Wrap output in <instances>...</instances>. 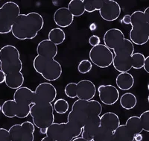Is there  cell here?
<instances>
[{
    "label": "cell",
    "mask_w": 149,
    "mask_h": 141,
    "mask_svg": "<svg viewBox=\"0 0 149 141\" xmlns=\"http://www.w3.org/2000/svg\"><path fill=\"white\" fill-rule=\"evenodd\" d=\"M0 68L5 73V83L8 87L17 90L22 87L25 80L22 73V62L16 46L6 45L0 49Z\"/></svg>",
    "instance_id": "obj_1"
},
{
    "label": "cell",
    "mask_w": 149,
    "mask_h": 141,
    "mask_svg": "<svg viewBox=\"0 0 149 141\" xmlns=\"http://www.w3.org/2000/svg\"><path fill=\"white\" fill-rule=\"evenodd\" d=\"M44 26L43 17L37 12L20 14L12 26L11 33L19 40H32Z\"/></svg>",
    "instance_id": "obj_2"
},
{
    "label": "cell",
    "mask_w": 149,
    "mask_h": 141,
    "mask_svg": "<svg viewBox=\"0 0 149 141\" xmlns=\"http://www.w3.org/2000/svg\"><path fill=\"white\" fill-rule=\"evenodd\" d=\"M130 40L134 45L142 46L149 40V7L144 11L136 10L130 15Z\"/></svg>",
    "instance_id": "obj_3"
},
{
    "label": "cell",
    "mask_w": 149,
    "mask_h": 141,
    "mask_svg": "<svg viewBox=\"0 0 149 141\" xmlns=\"http://www.w3.org/2000/svg\"><path fill=\"white\" fill-rule=\"evenodd\" d=\"M33 66L35 71L48 82L58 80L63 73L62 66L58 61L40 55L34 58Z\"/></svg>",
    "instance_id": "obj_4"
},
{
    "label": "cell",
    "mask_w": 149,
    "mask_h": 141,
    "mask_svg": "<svg viewBox=\"0 0 149 141\" xmlns=\"http://www.w3.org/2000/svg\"><path fill=\"white\" fill-rule=\"evenodd\" d=\"M30 115L33 124L40 130H46L54 122L53 105L52 103H34L31 105Z\"/></svg>",
    "instance_id": "obj_5"
},
{
    "label": "cell",
    "mask_w": 149,
    "mask_h": 141,
    "mask_svg": "<svg viewBox=\"0 0 149 141\" xmlns=\"http://www.w3.org/2000/svg\"><path fill=\"white\" fill-rule=\"evenodd\" d=\"M113 64L114 68L119 73H126L132 69L131 56L134 53V45L129 39L125 38L124 44L113 50Z\"/></svg>",
    "instance_id": "obj_6"
},
{
    "label": "cell",
    "mask_w": 149,
    "mask_h": 141,
    "mask_svg": "<svg viewBox=\"0 0 149 141\" xmlns=\"http://www.w3.org/2000/svg\"><path fill=\"white\" fill-rule=\"evenodd\" d=\"M20 8L14 2H7L0 8V34H7L11 32L12 26L18 16Z\"/></svg>",
    "instance_id": "obj_7"
},
{
    "label": "cell",
    "mask_w": 149,
    "mask_h": 141,
    "mask_svg": "<svg viewBox=\"0 0 149 141\" xmlns=\"http://www.w3.org/2000/svg\"><path fill=\"white\" fill-rule=\"evenodd\" d=\"M113 52L101 43L92 47L89 52L90 62L102 69L107 68L113 64Z\"/></svg>",
    "instance_id": "obj_8"
},
{
    "label": "cell",
    "mask_w": 149,
    "mask_h": 141,
    "mask_svg": "<svg viewBox=\"0 0 149 141\" xmlns=\"http://www.w3.org/2000/svg\"><path fill=\"white\" fill-rule=\"evenodd\" d=\"M11 141H34L35 126L26 121L21 124L12 126L8 130Z\"/></svg>",
    "instance_id": "obj_9"
},
{
    "label": "cell",
    "mask_w": 149,
    "mask_h": 141,
    "mask_svg": "<svg viewBox=\"0 0 149 141\" xmlns=\"http://www.w3.org/2000/svg\"><path fill=\"white\" fill-rule=\"evenodd\" d=\"M31 106L17 103L14 99L6 100L2 105V112L8 118L17 117L24 119L30 115Z\"/></svg>",
    "instance_id": "obj_10"
},
{
    "label": "cell",
    "mask_w": 149,
    "mask_h": 141,
    "mask_svg": "<svg viewBox=\"0 0 149 141\" xmlns=\"http://www.w3.org/2000/svg\"><path fill=\"white\" fill-rule=\"evenodd\" d=\"M34 93V103H52L57 98V90L49 82H42L37 85Z\"/></svg>",
    "instance_id": "obj_11"
},
{
    "label": "cell",
    "mask_w": 149,
    "mask_h": 141,
    "mask_svg": "<svg viewBox=\"0 0 149 141\" xmlns=\"http://www.w3.org/2000/svg\"><path fill=\"white\" fill-rule=\"evenodd\" d=\"M72 111L81 113L87 117L91 116H100L102 112V105L95 99L89 101L77 99L72 104Z\"/></svg>",
    "instance_id": "obj_12"
},
{
    "label": "cell",
    "mask_w": 149,
    "mask_h": 141,
    "mask_svg": "<svg viewBox=\"0 0 149 141\" xmlns=\"http://www.w3.org/2000/svg\"><path fill=\"white\" fill-rule=\"evenodd\" d=\"M46 134L54 141H72L74 139L66 122H54L46 129Z\"/></svg>",
    "instance_id": "obj_13"
},
{
    "label": "cell",
    "mask_w": 149,
    "mask_h": 141,
    "mask_svg": "<svg viewBox=\"0 0 149 141\" xmlns=\"http://www.w3.org/2000/svg\"><path fill=\"white\" fill-rule=\"evenodd\" d=\"M87 118L86 116L77 111H71L69 113L66 125L73 138H78L81 134L83 127Z\"/></svg>",
    "instance_id": "obj_14"
},
{
    "label": "cell",
    "mask_w": 149,
    "mask_h": 141,
    "mask_svg": "<svg viewBox=\"0 0 149 141\" xmlns=\"http://www.w3.org/2000/svg\"><path fill=\"white\" fill-rule=\"evenodd\" d=\"M103 39L104 43V45L107 46L111 51H113L114 50H116L124 44L125 37L120 29L113 28L105 32Z\"/></svg>",
    "instance_id": "obj_15"
},
{
    "label": "cell",
    "mask_w": 149,
    "mask_h": 141,
    "mask_svg": "<svg viewBox=\"0 0 149 141\" xmlns=\"http://www.w3.org/2000/svg\"><path fill=\"white\" fill-rule=\"evenodd\" d=\"M99 14L102 19L107 22L116 20L121 14L120 5L113 0H104Z\"/></svg>",
    "instance_id": "obj_16"
},
{
    "label": "cell",
    "mask_w": 149,
    "mask_h": 141,
    "mask_svg": "<svg viewBox=\"0 0 149 141\" xmlns=\"http://www.w3.org/2000/svg\"><path fill=\"white\" fill-rule=\"evenodd\" d=\"M98 97L105 105H113L119 99V91L112 84H102L98 88Z\"/></svg>",
    "instance_id": "obj_17"
},
{
    "label": "cell",
    "mask_w": 149,
    "mask_h": 141,
    "mask_svg": "<svg viewBox=\"0 0 149 141\" xmlns=\"http://www.w3.org/2000/svg\"><path fill=\"white\" fill-rule=\"evenodd\" d=\"M96 94L95 84L88 79H83L77 83V98L81 100L93 99Z\"/></svg>",
    "instance_id": "obj_18"
},
{
    "label": "cell",
    "mask_w": 149,
    "mask_h": 141,
    "mask_svg": "<svg viewBox=\"0 0 149 141\" xmlns=\"http://www.w3.org/2000/svg\"><path fill=\"white\" fill-rule=\"evenodd\" d=\"M100 127V116H91L86 119L81 137L87 141H93V136Z\"/></svg>",
    "instance_id": "obj_19"
},
{
    "label": "cell",
    "mask_w": 149,
    "mask_h": 141,
    "mask_svg": "<svg viewBox=\"0 0 149 141\" xmlns=\"http://www.w3.org/2000/svg\"><path fill=\"white\" fill-rule=\"evenodd\" d=\"M53 19L57 26L61 29V28H67L71 26L74 21V17L72 15L67 8L62 7L55 10L53 16Z\"/></svg>",
    "instance_id": "obj_20"
},
{
    "label": "cell",
    "mask_w": 149,
    "mask_h": 141,
    "mask_svg": "<svg viewBox=\"0 0 149 141\" xmlns=\"http://www.w3.org/2000/svg\"><path fill=\"white\" fill-rule=\"evenodd\" d=\"M58 52V46L49 40H42L37 46V55L54 59Z\"/></svg>",
    "instance_id": "obj_21"
},
{
    "label": "cell",
    "mask_w": 149,
    "mask_h": 141,
    "mask_svg": "<svg viewBox=\"0 0 149 141\" xmlns=\"http://www.w3.org/2000/svg\"><path fill=\"white\" fill-rule=\"evenodd\" d=\"M34 93L27 87H21L17 89L14 94V100L23 105L31 106L34 104Z\"/></svg>",
    "instance_id": "obj_22"
},
{
    "label": "cell",
    "mask_w": 149,
    "mask_h": 141,
    "mask_svg": "<svg viewBox=\"0 0 149 141\" xmlns=\"http://www.w3.org/2000/svg\"><path fill=\"white\" fill-rule=\"evenodd\" d=\"M120 119L119 116L113 112H107L100 117V126L112 132L116 130L120 126Z\"/></svg>",
    "instance_id": "obj_23"
},
{
    "label": "cell",
    "mask_w": 149,
    "mask_h": 141,
    "mask_svg": "<svg viewBox=\"0 0 149 141\" xmlns=\"http://www.w3.org/2000/svg\"><path fill=\"white\" fill-rule=\"evenodd\" d=\"M135 134L125 125H120L113 134L111 141H134Z\"/></svg>",
    "instance_id": "obj_24"
},
{
    "label": "cell",
    "mask_w": 149,
    "mask_h": 141,
    "mask_svg": "<svg viewBox=\"0 0 149 141\" xmlns=\"http://www.w3.org/2000/svg\"><path fill=\"white\" fill-rule=\"evenodd\" d=\"M117 87L122 90H128L134 85V78L128 72L120 73L116 78Z\"/></svg>",
    "instance_id": "obj_25"
},
{
    "label": "cell",
    "mask_w": 149,
    "mask_h": 141,
    "mask_svg": "<svg viewBox=\"0 0 149 141\" xmlns=\"http://www.w3.org/2000/svg\"><path fill=\"white\" fill-rule=\"evenodd\" d=\"M120 105L125 110H131L134 108L137 104L136 96L132 93H125L122 94L119 99Z\"/></svg>",
    "instance_id": "obj_26"
},
{
    "label": "cell",
    "mask_w": 149,
    "mask_h": 141,
    "mask_svg": "<svg viewBox=\"0 0 149 141\" xmlns=\"http://www.w3.org/2000/svg\"><path fill=\"white\" fill-rule=\"evenodd\" d=\"M48 38L49 40L58 46V45L62 44L66 40V34L62 29L60 28H54L48 34Z\"/></svg>",
    "instance_id": "obj_27"
},
{
    "label": "cell",
    "mask_w": 149,
    "mask_h": 141,
    "mask_svg": "<svg viewBox=\"0 0 149 141\" xmlns=\"http://www.w3.org/2000/svg\"><path fill=\"white\" fill-rule=\"evenodd\" d=\"M67 8L73 17H81L85 12L84 0H71L68 4Z\"/></svg>",
    "instance_id": "obj_28"
},
{
    "label": "cell",
    "mask_w": 149,
    "mask_h": 141,
    "mask_svg": "<svg viewBox=\"0 0 149 141\" xmlns=\"http://www.w3.org/2000/svg\"><path fill=\"white\" fill-rule=\"evenodd\" d=\"M126 126L130 128L134 134H141L142 130V125H141L140 119L137 116H132L127 119L125 123Z\"/></svg>",
    "instance_id": "obj_29"
},
{
    "label": "cell",
    "mask_w": 149,
    "mask_h": 141,
    "mask_svg": "<svg viewBox=\"0 0 149 141\" xmlns=\"http://www.w3.org/2000/svg\"><path fill=\"white\" fill-rule=\"evenodd\" d=\"M113 132L106 129L103 127H99L98 131L93 136V141H111Z\"/></svg>",
    "instance_id": "obj_30"
},
{
    "label": "cell",
    "mask_w": 149,
    "mask_h": 141,
    "mask_svg": "<svg viewBox=\"0 0 149 141\" xmlns=\"http://www.w3.org/2000/svg\"><path fill=\"white\" fill-rule=\"evenodd\" d=\"M104 0H84L85 11L93 13L95 10H99L102 8Z\"/></svg>",
    "instance_id": "obj_31"
},
{
    "label": "cell",
    "mask_w": 149,
    "mask_h": 141,
    "mask_svg": "<svg viewBox=\"0 0 149 141\" xmlns=\"http://www.w3.org/2000/svg\"><path fill=\"white\" fill-rule=\"evenodd\" d=\"M69 102L64 99H58L54 102L53 105L54 111L59 114H66L69 111Z\"/></svg>",
    "instance_id": "obj_32"
},
{
    "label": "cell",
    "mask_w": 149,
    "mask_h": 141,
    "mask_svg": "<svg viewBox=\"0 0 149 141\" xmlns=\"http://www.w3.org/2000/svg\"><path fill=\"white\" fill-rule=\"evenodd\" d=\"M146 57L143 54L140 52H135L131 56V63H132V68L134 70H141L143 68Z\"/></svg>",
    "instance_id": "obj_33"
},
{
    "label": "cell",
    "mask_w": 149,
    "mask_h": 141,
    "mask_svg": "<svg viewBox=\"0 0 149 141\" xmlns=\"http://www.w3.org/2000/svg\"><path fill=\"white\" fill-rule=\"evenodd\" d=\"M66 96L70 99L77 98V83L70 82L66 85L64 89Z\"/></svg>",
    "instance_id": "obj_34"
},
{
    "label": "cell",
    "mask_w": 149,
    "mask_h": 141,
    "mask_svg": "<svg viewBox=\"0 0 149 141\" xmlns=\"http://www.w3.org/2000/svg\"><path fill=\"white\" fill-rule=\"evenodd\" d=\"M93 69V64L90 60L84 59L79 63L78 66V71L81 74H86L90 72Z\"/></svg>",
    "instance_id": "obj_35"
},
{
    "label": "cell",
    "mask_w": 149,
    "mask_h": 141,
    "mask_svg": "<svg viewBox=\"0 0 149 141\" xmlns=\"http://www.w3.org/2000/svg\"><path fill=\"white\" fill-rule=\"evenodd\" d=\"M142 125V130L146 132H149V111H146L139 117Z\"/></svg>",
    "instance_id": "obj_36"
},
{
    "label": "cell",
    "mask_w": 149,
    "mask_h": 141,
    "mask_svg": "<svg viewBox=\"0 0 149 141\" xmlns=\"http://www.w3.org/2000/svg\"><path fill=\"white\" fill-rule=\"evenodd\" d=\"M0 141H11L8 130L0 128Z\"/></svg>",
    "instance_id": "obj_37"
},
{
    "label": "cell",
    "mask_w": 149,
    "mask_h": 141,
    "mask_svg": "<svg viewBox=\"0 0 149 141\" xmlns=\"http://www.w3.org/2000/svg\"><path fill=\"white\" fill-rule=\"evenodd\" d=\"M101 40L100 38L97 35H92L90 38H89V43L92 46H95L97 45L100 44Z\"/></svg>",
    "instance_id": "obj_38"
},
{
    "label": "cell",
    "mask_w": 149,
    "mask_h": 141,
    "mask_svg": "<svg viewBox=\"0 0 149 141\" xmlns=\"http://www.w3.org/2000/svg\"><path fill=\"white\" fill-rule=\"evenodd\" d=\"M130 20H131L130 15L126 14V15L124 16L123 18H122V20H121V22H123L124 24H126V25H129V24H130Z\"/></svg>",
    "instance_id": "obj_39"
},
{
    "label": "cell",
    "mask_w": 149,
    "mask_h": 141,
    "mask_svg": "<svg viewBox=\"0 0 149 141\" xmlns=\"http://www.w3.org/2000/svg\"><path fill=\"white\" fill-rule=\"evenodd\" d=\"M143 68L146 70V72L147 73H149V56H148L147 58H146L145 60L144 65H143Z\"/></svg>",
    "instance_id": "obj_40"
},
{
    "label": "cell",
    "mask_w": 149,
    "mask_h": 141,
    "mask_svg": "<svg viewBox=\"0 0 149 141\" xmlns=\"http://www.w3.org/2000/svg\"><path fill=\"white\" fill-rule=\"evenodd\" d=\"M5 82V73L0 70V84H2Z\"/></svg>",
    "instance_id": "obj_41"
},
{
    "label": "cell",
    "mask_w": 149,
    "mask_h": 141,
    "mask_svg": "<svg viewBox=\"0 0 149 141\" xmlns=\"http://www.w3.org/2000/svg\"><path fill=\"white\" fill-rule=\"evenodd\" d=\"M142 139H143V138H142V135L141 134H137L134 135V141H142Z\"/></svg>",
    "instance_id": "obj_42"
},
{
    "label": "cell",
    "mask_w": 149,
    "mask_h": 141,
    "mask_svg": "<svg viewBox=\"0 0 149 141\" xmlns=\"http://www.w3.org/2000/svg\"><path fill=\"white\" fill-rule=\"evenodd\" d=\"M40 141H54V140L52 139V138H49V137H48V136H46L45 138H42Z\"/></svg>",
    "instance_id": "obj_43"
},
{
    "label": "cell",
    "mask_w": 149,
    "mask_h": 141,
    "mask_svg": "<svg viewBox=\"0 0 149 141\" xmlns=\"http://www.w3.org/2000/svg\"><path fill=\"white\" fill-rule=\"evenodd\" d=\"M72 141H87V140H84V138H82L81 137H78V138H74Z\"/></svg>",
    "instance_id": "obj_44"
}]
</instances>
